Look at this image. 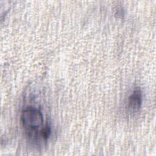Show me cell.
Listing matches in <instances>:
<instances>
[{"instance_id":"6da1fadb","label":"cell","mask_w":156,"mask_h":156,"mask_svg":"<svg viewBox=\"0 0 156 156\" xmlns=\"http://www.w3.org/2000/svg\"><path fill=\"white\" fill-rule=\"evenodd\" d=\"M21 121L23 126L26 129L34 130L43 124V117L40 110L33 107H28L23 111Z\"/></svg>"},{"instance_id":"3957f363","label":"cell","mask_w":156,"mask_h":156,"mask_svg":"<svg viewBox=\"0 0 156 156\" xmlns=\"http://www.w3.org/2000/svg\"><path fill=\"white\" fill-rule=\"evenodd\" d=\"M51 133V128L48 124H46L44 127H43L40 130V135L44 140H46Z\"/></svg>"},{"instance_id":"7a4b0ae2","label":"cell","mask_w":156,"mask_h":156,"mask_svg":"<svg viewBox=\"0 0 156 156\" xmlns=\"http://www.w3.org/2000/svg\"><path fill=\"white\" fill-rule=\"evenodd\" d=\"M142 102V93L141 90L136 88L129 98L128 106L133 112H136L140 109Z\"/></svg>"}]
</instances>
